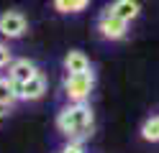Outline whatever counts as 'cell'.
<instances>
[{
    "label": "cell",
    "mask_w": 159,
    "mask_h": 153,
    "mask_svg": "<svg viewBox=\"0 0 159 153\" xmlns=\"http://www.w3.org/2000/svg\"><path fill=\"white\" fill-rule=\"evenodd\" d=\"M54 125L67 140L85 143L95 130V112L90 107V102H67V105L57 112Z\"/></svg>",
    "instance_id": "1"
},
{
    "label": "cell",
    "mask_w": 159,
    "mask_h": 153,
    "mask_svg": "<svg viewBox=\"0 0 159 153\" xmlns=\"http://www.w3.org/2000/svg\"><path fill=\"white\" fill-rule=\"evenodd\" d=\"M95 89V69L82 71V74H64L62 92L67 102H87Z\"/></svg>",
    "instance_id": "2"
},
{
    "label": "cell",
    "mask_w": 159,
    "mask_h": 153,
    "mask_svg": "<svg viewBox=\"0 0 159 153\" xmlns=\"http://www.w3.org/2000/svg\"><path fill=\"white\" fill-rule=\"evenodd\" d=\"M128 26H131V23L116 18L113 13H108L105 8L100 10V15H98V20H95V31H98L100 38H105V41H123V38L128 36Z\"/></svg>",
    "instance_id": "3"
},
{
    "label": "cell",
    "mask_w": 159,
    "mask_h": 153,
    "mask_svg": "<svg viewBox=\"0 0 159 153\" xmlns=\"http://www.w3.org/2000/svg\"><path fill=\"white\" fill-rule=\"evenodd\" d=\"M28 33V18L21 13V10H3L0 13V36L5 41H16L23 38Z\"/></svg>",
    "instance_id": "4"
},
{
    "label": "cell",
    "mask_w": 159,
    "mask_h": 153,
    "mask_svg": "<svg viewBox=\"0 0 159 153\" xmlns=\"http://www.w3.org/2000/svg\"><path fill=\"white\" fill-rule=\"evenodd\" d=\"M46 89H49L46 74L39 71V74H34L28 82L18 84V102H36V100H41L46 95Z\"/></svg>",
    "instance_id": "5"
},
{
    "label": "cell",
    "mask_w": 159,
    "mask_h": 153,
    "mask_svg": "<svg viewBox=\"0 0 159 153\" xmlns=\"http://www.w3.org/2000/svg\"><path fill=\"white\" fill-rule=\"evenodd\" d=\"M62 66H64V74H82V71H90L93 69V61L85 51L80 49H69L64 59H62Z\"/></svg>",
    "instance_id": "6"
},
{
    "label": "cell",
    "mask_w": 159,
    "mask_h": 153,
    "mask_svg": "<svg viewBox=\"0 0 159 153\" xmlns=\"http://www.w3.org/2000/svg\"><path fill=\"white\" fill-rule=\"evenodd\" d=\"M105 10L113 13L116 18L126 20V23H131V20H136L141 15V3H139V0H113V3L105 5Z\"/></svg>",
    "instance_id": "7"
},
{
    "label": "cell",
    "mask_w": 159,
    "mask_h": 153,
    "mask_svg": "<svg viewBox=\"0 0 159 153\" xmlns=\"http://www.w3.org/2000/svg\"><path fill=\"white\" fill-rule=\"evenodd\" d=\"M34 74H39V66H36V61L31 59H13L11 64H8V77H11L16 84H23V82H28Z\"/></svg>",
    "instance_id": "8"
},
{
    "label": "cell",
    "mask_w": 159,
    "mask_h": 153,
    "mask_svg": "<svg viewBox=\"0 0 159 153\" xmlns=\"http://www.w3.org/2000/svg\"><path fill=\"white\" fill-rule=\"evenodd\" d=\"M16 102H18V84L8 74H0V105L11 110Z\"/></svg>",
    "instance_id": "9"
},
{
    "label": "cell",
    "mask_w": 159,
    "mask_h": 153,
    "mask_svg": "<svg viewBox=\"0 0 159 153\" xmlns=\"http://www.w3.org/2000/svg\"><path fill=\"white\" fill-rule=\"evenodd\" d=\"M52 5L59 15H77L82 10H87L90 0H52Z\"/></svg>",
    "instance_id": "10"
},
{
    "label": "cell",
    "mask_w": 159,
    "mask_h": 153,
    "mask_svg": "<svg viewBox=\"0 0 159 153\" xmlns=\"http://www.w3.org/2000/svg\"><path fill=\"white\" fill-rule=\"evenodd\" d=\"M141 138L146 143H159V115H152V117H146L141 122Z\"/></svg>",
    "instance_id": "11"
},
{
    "label": "cell",
    "mask_w": 159,
    "mask_h": 153,
    "mask_svg": "<svg viewBox=\"0 0 159 153\" xmlns=\"http://www.w3.org/2000/svg\"><path fill=\"white\" fill-rule=\"evenodd\" d=\"M16 56H13V49L8 46V41H0V69H8V64H11Z\"/></svg>",
    "instance_id": "12"
},
{
    "label": "cell",
    "mask_w": 159,
    "mask_h": 153,
    "mask_svg": "<svg viewBox=\"0 0 159 153\" xmlns=\"http://www.w3.org/2000/svg\"><path fill=\"white\" fill-rule=\"evenodd\" d=\"M59 153H87V151H85V143H80V140H67V146L59 151Z\"/></svg>",
    "instance_id": "13"
},
{
    "label": "cell",
    "mask_w": 159,
    "mask_h": 153,
    "mask_svg": "<svg viewBox=\"0 0 159 153\" xmlns=\"http://www.w3.org/2000/svg\"><path fill=\"white\" fill-rule=\"evenodd\" d=\"M5 115H8V107H5V105H0V120H3Z\"/></svg>",
    "instance_id": "14"
}]
</instances>
